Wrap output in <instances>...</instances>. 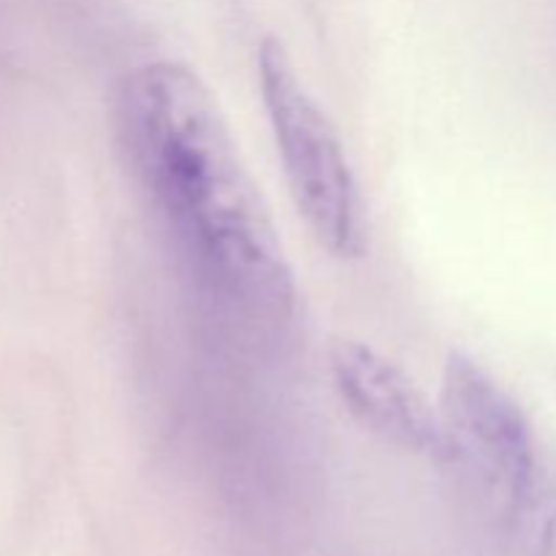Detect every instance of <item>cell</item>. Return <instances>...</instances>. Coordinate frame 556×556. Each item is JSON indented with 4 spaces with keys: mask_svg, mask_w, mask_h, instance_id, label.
I'll list each match as a JSON object with an SVG mask.
<instances>
[{
    "mask_svg": "<svg viewBox=\"0 0 556 556\" xmlns=\"http://www.w3.org/2000/svg\"><path fill=\"white\" fill-rule=\"evenodd\" d=\"M119 130L141 185L210 291L248 320L291 318L286 253L204 81L168 60L141 65L119 96Z\"/></svg>",
    "mask_w": 556,
    "mask_h": 556,
    "instance_id": "6da1fadb",
    "label": "cell"
},
{
    "mask_svg": "<svg viewBox=\"0 0 556 556\" xmlns=\"http://www.w3.org/2000/svg\"><path fill=\"white\" fill-rule=\"evenodd\" d=\"M258 76L299 215L331 255L358 258L367 250V223L340 136L299 81L291 58L277 38L261 43Z\"/></svg>",
    "mask_w": 556,
    "mask_h": 556,
    "instance_id": "7a4b0ae2",
    "label": "cell"
},
{
    "mask_svg": "<svg viewBox=\"0 0 556 556\" xmlns=\"http://www.w3.org/2000/svg\"><path fill=\"white\" fill-rule=\"evenodd\" d=\"M440 421L445 456L508 508H527L538 492L535 438L514 396L467 353H451Z\"/></svg>",
    "mask_w": 556,
    "mask_h": 556,
    "instance_id": "3957f363",
    "label": "cell"
},
{
    "mask_svg": "<svg viewBox=\"0 0 556 556\" xmlns=\"http://www.w3.org/2000/svg\"><path fill=\"white\" fill-rule=\"evenodd\" d=\"M329 372L337 394L362 427L396 448L443 459L440 410H432L418 386L383 353L364 342L340 340L329 351Z\"/></svg>",
    "mask_w": 556,
    "mask_h": 556,
    "instance_id": "277c9868",
    "label": "cell"
}]
</instances>
